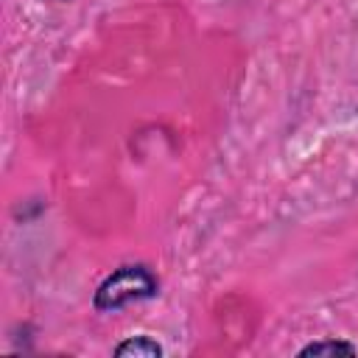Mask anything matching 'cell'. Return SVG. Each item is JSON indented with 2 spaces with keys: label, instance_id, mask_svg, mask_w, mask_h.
<instances>
[{
  "label": "cell",
  "instance_id": "cell-1",
  "mask_svg": "<svg viewBox=\"0 0 358 358\" xmlns=\"http://www.w3.org/2000/svg\"><path fill=\"white\" fill-rule=\"evenodd\" d=\"M159 291V280L154 277V271L143 263H126L120 268H115L98 288L92 296L95 310H117L126 308L129 302H140V299H151Z\"/></svg>",
  "mask_w": 358,
  "mask_h": 358
},
{
  "label": "cell",
  "instance_id": "cell-2",
  "mask_svg": "<svg viewBox=\"0 0 358 358\" xmlns=\"http://www.w3.org/2000/svg\"><path fill=\"white\" fill-rule=\"evenodd\" d=\"M115 355H120V358H159L162 344L151 336H131L115 347Z\"/></svg>",
  "mask_w": 358,
  "mask_h": 358
},
{
  "label": "cell",
  "instance_id": "cell-3",
  "mask_svg": "<svg viewBox=\"0 0 358 358\" xmlns=\"http://www.w3.org/2000/svg\"><path fill=\"white\" fill-rule=\"evenodd\" d=\"M336 352H344V355H355L358 347L344 341V338H322V341H310L299 350V355H336Z\"/></svg>",
  "mask_w": 358,
  "mask_h": 358
}]
</instances>
